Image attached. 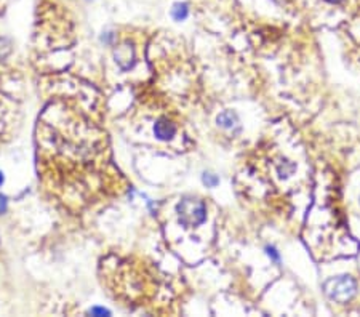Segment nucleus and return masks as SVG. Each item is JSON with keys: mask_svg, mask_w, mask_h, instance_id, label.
Segmentation results:
<instances>
[{"mask_svg": "<svg viewBox=\"0 0 360 317\" xmlns=\"http://www.w3.org/2000/svg\"><path fill=\"white\" fill-rule=\"evenodd\" d=\"M325 295L336 303H348L357 295V282L351 275L331 277L324 284Z\"/></svg>", "mask_w": 360, "mask_h": 317, "instance_id": "obj_1", "label": "nucleus"}, {"mask_svg": "<svg viewBox=\"0 0 360 317\" xmlns=\"http://www.w3.org/2000/svg\"><path fill=\"white\" fill-rule=\"evenodd\" d=\"M178 216L184 226H200L207 220V207L200 199L186 197L178 205Z\"/></svg>", "mask_w": 360, "mask_h": 317, "instance_id": "obj_2", "label": "nucleus"}, {"mask_svg": "<svg viewBox=\"0 0 360 317\" xmlns=\"http://www.w3.org/2000/svg\"><path fill=\"white\" fill-rule=\"evenodd\" d=\"M154 133L158 140H171L176 133V127L168 121H158L154 127Z\"/></svg>", "mask_w": 360, "mask_h": 317, "instance_id": "obj_3", "label": "nucleus"}, {"mask_svg": "<svg viewBox=\"0 0 360 317\" xmlns=\"http://www.w3.org/2000/svg\"><path fill=\"white\" fill-rule=\"evenodd\" d=\"M216 122H218V125H221L223 128H232V127L237 125L238 118H237V115H235L232 111H224V112H221V114L218 115Z\"/></svg>", "mask_w": 360, "mask_h": 317, "instance_id": "obj_4", "label": "nucleus"}, {"mask_svg": "<svg viewBox=\"0 0 360 317\" xmlns=\"http://www.w3.org/2000/svg\"><path fill=\"white\" fill-rule=\"evenodd\" d=\"M188 13H189V8L186 4H176L171 10V16L175 18L176 21H183L188 18Z\"/></svg>", "mask_w": 360, "mask_h": 317, "instance_id": "obj_5", "label": "nucleus"}, {"mask_svg": "<svg viewBox=\"0 0 360 317\" xmlns=\"http://www.w3.org/2000/svg\"><path fill=\"white\" fill-rule=\"evenodd\" d=\"M202 181L207 188H215L218 186V183H219V178L216 175H213V173H204L202 175Z\"/></svg>", "mask_w": 360, "mask_h": 317, "instance_id": "obj_6", "label": "nucleus"}, {"mask_svg": "<svg viewBox=\"0 0 360 317\" xmlns=\"http://www.w3.org/2000/svg\"><path fill=\"white\" fill-rule=\"evenodd\" d=\"M266 253H268V256H269L272 261H275V263H278V261H280V253L277 252V248H275V247L268 245V247H266Z\"/></svg>", "mask_w": 360, "mask_h": 317, "instance_id": "obj_7", "label": "nucleus"}, {"mask_svg": "<svg viewBox=\"0 0 360 317\" xmlns=\"http://www.w3.org/2000/svg\"><path fill=\"white\" fill-rule=\"evenodd\" d=\"M5 210H7V199H5V195L0 194V215H2Z\"/></svg>", "mask_w": 360, "mask_h": 317, "instance_id": "obj_8", "label": "nucleus"}, {"mask_svg": "<svg viewBox=\"0 0 360 317\" xmlns=\"http://www.w3.org/2000/svg\"><path fill=\"white\" fill-rule=\"evenodd\" d=\"M90 312H91V314H99V315H104V314H109V311H106V309H101V308H95V309H91Z\"/></svg>", "mask_w": 360, "mask_h": 317, "instance_id": "obj_9", "label": "nucleus"}, {"mask_svg": "<svg viewBox=\"0 0 360 317\" xmlns=\"http://www.w3.org/2000/svg\"><path fill=\"white\" fill-rule=\"evenodd\" d=\"M327 2H328V4H341L343 0H327Z\"/></svg>", "mask_w": 360, "mask_h": 317, "instance_id": "obj_10", "label": "nucleus"}, {"mask_svg": "<svg viewBox=\"0 0 360 317\" xmlns=\"http://www.w3.org/2000/svg\"><path fill=\"white\" fill-rule=\"evenodd\" d=\"M4 183V176H2V173H0V184Z\"/></svg>", "mask_w": 360, "mask_h": 317, "instance_id": "obj_11", "label": "nucleus"}]
</instances>
